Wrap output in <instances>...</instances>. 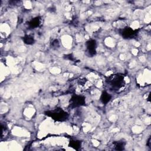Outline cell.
I'll return each mask as SVG.
<instances>
[{"instance_id":"cell-1","label":"cell","mask_w":151,"mask_h":151,"mask_svg":"<svg viewBox=\"0 0 151 151\" xmlns=\"http://www.w3.org/2000/svg\"><path fill=\"white\" fill-rule=\"evenodd\" d=\"M106 82L109 87L114 91H119L125 85L124 77L121 74H114L110 76L106 80Z\"/></svg>"},{"instance_id":"cell-2","label":"cell","mask_w":151,"mask_h":151,"mask_svg":"<svg viewBox=\"0 0 151 151\" xmlns=\"http://www.w3.org/2000/svg\"><path fill=\"white\" fill-rule=\"evenodd\" d=\"M45 114L57 122H63L68 117V114L61 108H56L52 110L47 111Z\"/></svg>"},{"instance_id":"cell-3","label":"cell","mask_w":151,"mask_h":151,"mask_svg":"<svg viewBox=\"0 0 151 151\" xmlns=\"http://www.w3.org/2000/svg\"><path fill=\"white\" fill-rule=\"evenodd\" d=\"M86 104L85 97L80 95H73L69 101V105L72 108L84 106Z\"/></svg>"},{"instance_id":"cell-4","label":"cell","mask_w":151,"mask_h":151,"mask_svg":"<svg viewBox=\"0 0 151 151\" xmlns=\"http://www.w3.org/2000/svg\"><path fill=\"white\" fill-rule=\"evenodd\" d=\"M121 35L125 39L132 38L137 34V31L134 30L130 27H125L121 29L120 32Z\"/></svg>"},{"instance_id":"cell-5","label":"cell","mask_w":151,"mask_h":151,"mask_svg":"<svg viewBox=\"0 0 151 151\" xmlns=\"http://www.w3.org/2000/svg\"><path fill=\"white\" fill-rule=\"evenodd\" d=\"M87 50L90 55L93 56L96 53V41L94 40H90L86 42V44Z\"/></svg>"},{"instance_id":"cell-6","label":"cell","mask_w":151,"mask_h":151,"mask_svg":"<svg viewBox=\"0 0 151 151\" xmlns=\"http://www.w3.org/2000/svg\"><path fill=\"white\" fill-rule=\"evenodd\" d=\"M41 24V18L39 17H35L28 21V25L30 28H35L38 27Z\"/></svg>"},{"instance_id":"cell-7","label":"cell","mask_w":151,"mask_h":151,"mask_svg":"<svg viewBox=\"0 0 151 151\" xmlns=\"http://www.w3.org/2000/svg\"><path fill=\"white\" fill-rule=\"evenodd\" d=\"M111 96L106 91H103L100 96V101L104 104H107L111 100Z\"/></svg>"},{"instance_id":"cell-8","label":"cell","mask_w":151,"mask_h":151,"mask_svg":"<svg viewBox=\"0 0 151 151\" xmlns=\"http://www.w3.org/2000/svg\"><path fill=\"white\" fill-rule=\"evenodd\" d=\"M114 149L117 150H122L124 149L126 143L123 140H119L114 142L113 143Z\"/></svg>"},{"instance_id":"cell-9","label":"cell","mask_w":151,"mask_h":151,"mask_svg":"<svg viewBox=\"0 0 151 151\" xmlns=\"http://www.w3.org/2000/svg\"><path fill=\"white\" fill-rule=\"evenodd\" d=\"M22 39H23L24 42L27 45L33 44L35 42L34 37L31 35H25L22 38Z\"/></svg>"},{"instance_id":"cell-10","label":"cell","mask_w":151,"mask_h":151,"mask_svg":"<svg viewBox=\"0 0 151 151\" xmlns=\"http://www.w3.org/2000/svg\"><path fill=\"white\" fill-rule=\"evenodd\" d=\"M69 146L76 150H78L81 146V143L78 140H71L70 142Z\"/></svg>"},{"instance_id":"cell-11","label":"cell","mask_w":151,"mask_h":151,"mask_svg":"<svg viewBox=\"0 0 151 151\" xmlns=\"http://www.w3.org/2000/svg\"><path fill=\"white\" fill-rule=\"evenodd\" d=\"M51 47H52V48H57L59 47V42L58 41V40L55 39V40H54L51 43Z\"/></svg>"},{"instance_id":"cell-12","label":"cell","mask_w":151,"mask_h":151,"mask_svg":"<svg viewBox=\"0 0 151 151\" xmlns=\"http://www.w3.org/2000/svg\"><path fill=\"white\" fill-rule=\"evenodd\" d=\"M147 145L149 147H151V146H150V137H149V140H148V141H147Z\"/></svg>"}]
</instances>
